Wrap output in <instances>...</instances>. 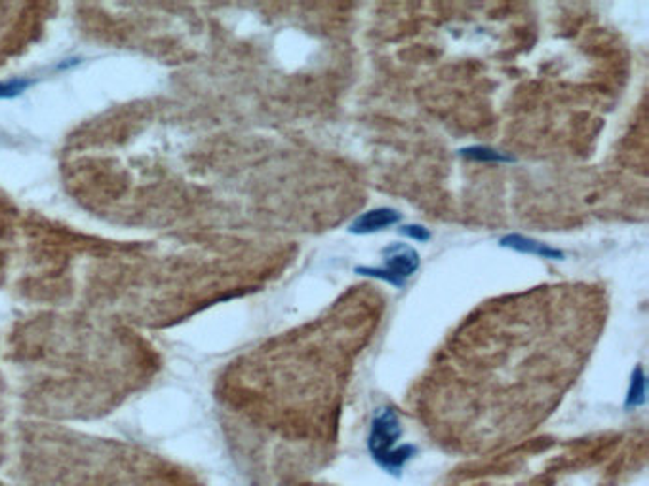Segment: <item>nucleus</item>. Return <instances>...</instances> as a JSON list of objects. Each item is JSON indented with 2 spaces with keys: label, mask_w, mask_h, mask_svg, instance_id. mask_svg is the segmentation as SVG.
<instances>
[{
  "label": "nucleus",
  "mask_w": 649,
  "mask_h": 486,
  "mask_svg": "<svg viewBox=\"0 0 649 486\" xmlns=\"http://www.w3.org/2000/svg\"><path fill=\"white\" fill-rule=\"evenodd\" d=\"M402 424L397 411L390 406H381L372 418L370 433H367V451L374 462L389 475L400 477L404 467L417 454L415 444H400Z\"/></svg>",
  "instance_id": "nucleus-1"
},
{
  "label": "nucleus",
  "mask_w": 649,
  "mask_h": 486,
  "mask_svg": "<svg viewBox=\"0 0 649 486\" xmlns=\"http://www.w3.org/2000/svg\"><path fill=\"white\" fill-rule=\"evenodd\" d=\"M499 246L505 249H513L516 253H524V254H536V257H543V259H552V261H560L564 259V253L560 249H554L551 246H546L543 241H537L533 238H526L520 234H508L503 236L499 239Z\"/></svg>",
  "instance_id": "nucleus-4"
},
{
  "label": "nucleus",
  "mask_w": 649,
  "mask_h": 486,
  "mask_svg": "<svg viewBox=\"0 0 649 486\" xmlns=\"http://www.w3.org/2000/svg\"><path fill=\"white\" fill-rule=\"evenodd\" d=\"M461 156L468 158V160H475V162H498V163H511L514 162V158L511 156H505L503 152H498L493 150L490 147H468V148H463L461 150Z\"/></svg>",
  "instance_id": "nucleus-6"
},
{
  "label": "nucleus",
  "mask_w": 649,
  "mask_h": 486,
  "mask_svg": "<svg viewBox=\"0 0 649 486\" xmlns=\"http://www.w3.org/2000/svg\"><path fill=\"white\" fill-rule=\"evenodd\" d=\"M400 234H402V236H406V238H410V239L421 241V243H425V241H429V239H430L429 228H425V226H421V224H406V226H402V228H400Z\"/></svg>",
  "instance_id": "nucleus-8"
},
{
  "label": "nucleus",
  "mask_w": 649,
  "mask_h": 486,
  "mask_svg": "<svg viewBox=\"0 0 649 486\" xmlns=\"http://www.w3.org/2000/svg\"><path fill=\"white\" fill-rule=\"evenodd\" d=\"M402 221V213L390 208H377L362 213L359 219H354L349 226L351 234H374L381 232V230L390 228Z\"/></svg>",
  "instance_id": "nucleus-3"
},
{
  "label": "nucleus",
  "mask_w": 649,
  "mask_h": 486,
  "mask_svg": "<svg viewBox=\"0 0 649 486\" xmlns=\"http://www.w3.org/2000/svg\"><path fill=\"white\" fill-rule=\"evenodd\" d=\"M383 254V266H359L356 268V274L360 276H367V277H375V279H383L387 284H390L392 287L402 289L417 270L421 266V259H419L417 251L408 246V243H390L389 247H385L381 251Z\"/></svg>",
  "instance_id": "nucleus-2"
},
{
  "label": "nucleus",
  "mask_w": 649,
  "mask_h": 486,
  "mask_svg": "<svg viewBox=\"0 0 649 486\" xmlns=\"http://www.w3.org/2000/svg\"><path fill=\"white\" fill-rule=\"evenodd\" d=\"M645 401V376H644V368L636 367L632 378H630V386H629V393H627V408H636L644 405Z\"/></svg>",
  "instance_id": "nucleus-5"
},
{
  "label": "nucleus",
  "mask_w": 649,
  "mask_h": 486,
  "mask_svg": "<svg viewBox=\"0 0 649 486\" xmlns=\"http://www.w3.org/2000/svg\"><path fill=\"white\" fill-rule=\"evenodd\" d=\"M35 82L31 79H23V76H16V79H10V80H4L0 82V99H14V97H19L23 92H27V89L33 86Z\"/></svg>",
  "instance_id": "nucleus-7"
}]
</instances>
